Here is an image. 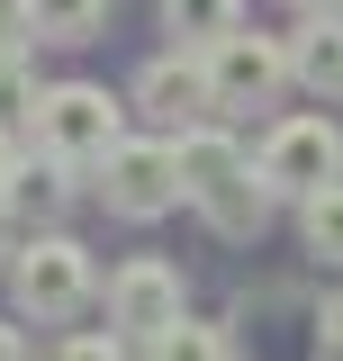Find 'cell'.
Returning <instances> with one entry per match:
<instances>
[{
  "mask_svg": "<svg viewBox=\"0 0 343 361\" xmlns=\"http://www.w3.org/2000/svg\"><path fill=\"white\" fill-rule=\"evenodd\" d=\"M37 135L54 163H109V145H118V99L90 82H64L37 99Z\"/></svg>",
  "mask_w": 343,
  "mask_h": 361,
  "instance_id": "6da1fadb",
  "label": "cell"
},
{
  "mask_svg": "<svg viewBox=\"0 0 343 361\" xmlns=\"http://www.w3.org/2000/svg\"><path fill=\"white\" fill-rule=\"evenodd\" d=\"M280 82H289V45L244 37V27L208 45V99H217V109H271Z\"/></svg>",
  "mask_w": 343,
  "mask_h": 361,
  "instance_id": "7a4b0ae2",
  "label": "cell"
},
{
  "mask_svg": "<svg viewBox=\"0 0 343 361\" xmlns=\"http://www.w3.org/2000/svg\"><path fill=\"white\" fill-rule=\"evenodd\" d=\"M335 172H343V135L325 127V118H289V127L262 135V180H271L280 199H316Z\"/></svg>",
  "mask_w": 343,
  "mask_h": 361,
  "instance_id": "3957f363",
  "label": "cell"
},
{
  "mask_svg": "<svg viewBox=\"0 0 343 361\" xmlns=\"http://www.w3.org/2000/svg\"><path fill=\"white\" fill-rule=\"evenodd\" d=\"M100 190H109L118 217H163L172 199H181V154H172V145H127V135H118Z\"/></svg>",
  "mask_w": 343,
  "mask_h": 361,
  "instance_id": "277c9868",
  "label": "cell"
},
{
  "mask_svg": "<svg viewBox=\"0 0 343 361\" xmlns=\"http://www.w3.org/2000/svg\"><path fill=\"white\" fill-rule=\"evenodd\" d=\"M82 298H90V262H82V244L45 235V244H28V253H18V307L37 316V325L73 316Z\"/></svg>",
  "mask_w": 343,
  "mask_h": 361,
  "instance_id": "5b68a950",
  "label": "cell"
},
{
  "mask_svg": "<svg viewBox=\"0 0 343 361\" xmlns=\"http://www.w3.org/2000/svg\"><path fill=\"white\" fill-rule=\"evenodd\" d=\"M109 316H118L127 334L181 325V271H172V262H127L118 280H109Z\"/></svg>",
  "mask_w": 343,
  "mask_h": 361,
  "instance_id": "8992f818",
  "label": "cell"
},
{
  "mask_svg": "<svg viewBox=\"0 0 343 361\" xmlns=\"http://www.w3.org/2000/svg\"><path fill=\"white\" fill-rule=\"evenodd\" d=\"M289 73L316 99H343V18H307V37L289 45Z\"/></svg>",
  "mask_w": 343,
  "mask_h": 361,
  "instance_id": "52a82bcc",
  "label": "cell"
},
{
  "mask_svg": "<svg viewBox=\"0 0 343 361\" xmlns=\"http://www.w3.org/2000/svg\"><path fill=\"white\" fill-rule=\"evenodd\" d=\"M136 99H145L163 127H190V118H199V99H208V73H190V63H154V73L136 82Z\"/></svg>",
  "mask_w": 343,
  "mask_h": 361,
  "instance_id": "ba28073f",
  "label": "cell"
},
{
  "mask_svg": "<svg viewBox=\"0 0 343 361\" xmlns=\"http://www.w3.org/2000/svg\"><path fill=\"white\" fill-rule=\"evenodd\" d=\"M172 154H181V190H190V199H208V190H226V180L244 172V163H235V145H226L217 127H190Z\"/></svg>",
  "mask_w": 343,
  "mask_h": 361,
  "instance_id": "9c48e42d",
  "label": "cell"
},
{
  "mask_svg": "<svg viewBox=\"0 0 343 361\" xmlns=\"http://www.w3.org/2000/svg\"><path fill=\"white\" fill-rule=\"evenodd\" d=\"M199 208H208V226H217V235H253V226H262V208H271V180H262V172H235L226 190H208Z\"/></svg>",
  "mask_w": 343,
  "mask_h": 361,
  "instance_id": "30bf717a",
  "label": "cell"
},
{
  "mask_svg": "<svg viewBox=\"0 0 343 361\" xmlns=\"http://www.w3.org/2000/svg\"><path fill=\"white\" fill-rule=\"evenodd\" d=\"M163 27L181 45H217V37L244 27V0H163Z\"/></svg>",
  "mask_w": 343,
  "mask_h": 361,
  "instance_id": "8fae6325",
  "label": "cell"
},
{
  "mask_svg": "<svg viewBox=\"0 0 343 361\" xmlns=\"http://www.w3.org/2000/svg\"><path fill=\"white\" fill-rule=\"evenodd\" d=\"M100 18H109V0H28V27L45 45H82Z\"/></svg>",
  "mask_w": 343,
  "mask_h": 361,
  "instance_id": "7c38bea8",
  "label": "cell"
},
{
  "mask_svg": "<svg viewBox=\"0 0 343 361\" xmlns=\"http://www.w3.org/2000/svg\"><path fill=\"white\" fill-rule=\"evenodd\" d=\"M299 226H307V253L343 262V180H325L316 199H299Z\"/></svg>",
  "mask_w": 343,
  "mask_h": 361,
  "instance_id": "4fadbf2b",
  "label": "cell"
},
{
  "mask_svg": "<svg viewBox=\"0 0 343 361\" xmlns=\"http://www.w3.org/2000/svg\"><path fill=\"white\" fill-rule=\"evenodd\" d=\"M145 361H226V334L217 325H163V334H145Z\"/></svg>",
  "mask_w": 343,
  "mask_h": 361,
  "instance_id": "5bb4252c",
  "label": "cell"
},
{
  "mask_svg": "<svg viewBox=\"0 0 343 361\" xmlns=\"http://www.w3.org/2000/svg\"><path fill=\"white\" fill-rule=\"evenodd\" d=\"M9 208L54 217V208H64V163H54V154H45V163H18V180H9Z\"/></svg>",
  "mask_w": 343,
  "mask_h": 361,
  "instance_id": "9a60e30c",
  "label": "cell"
},
{
  "mask_svg": "<svg viewBox=\"0 0 343 361\" xmlns=\"http://www.w3.org/2000/svg\"><path fill=\"white\" fill-rule=\"evenodd\" d=\"M18 109H37V82H28V63H18V54L0 45V127H9Z\"/></svg>",
  "mask_w": 343,
  "mask_h": 361,
  "instance_id": "2e32d148",
  "label": "cell"
},
{
  "mask_svg": "<svg viewBox=\"0 0 343 361\" xmlns=\"http://www.w3.org/2000/svg\"><path fill=\"white\" fill-rule=\"evenodd\" d=\"M54 361H127V353H118V334H73Z\"/></svg>",
  "mask_w": 343,
  "mask_h": 361,
  "instance_id": "e0dca14e",
  "label": "cell"
},
{
  "mask_svg": "<svg viewBox=\"0 0 343 361\" xmlns=\"http://www.w3.org/2000/svg\"><path fill=\"white\" fill-rule=\"evenodd\" d=\"M316 343H325V353H343V289L316 307Z\"/></svg>",
  "mask_w": 343,
  "mask_h": 361,
  "instance_id": "ac0fdd59",
  "label": "cell"
},
{
  "mask_svg": "<svg viewBox=\"0 0 343 361\" xmlns=\"http://www.w3.org/2000/svg\"><path fill=\"white\" fill-rule=\"evenodd\" d=\"M18 27H28V0H0V45L18 37Z\"/></svg>",
  "mask_w": 343,
  "mask_h": 361,
  "instance_id": "d6986e66",
  "label": "cell"
},
{
  "mask_svg": "<svg viewBox=\"0 0 343 361\" xmlns=\"http://www.w3.org/2000/svg\"><path fill=\"white\" fill-rule=\"evenodd\" d=\"M0 361H28V343H18V325H0Z\"/></svg>",
  "mask_w": 343,
  "mask_h": 361,
  "instance_id": "ffe728a7",
  "label": "cell"
},
{
  "mask_svg": "<svg viewBox=\"0 0 343 361\" xmlns=\"http://www.w3.org/2000/svg\"><path fill=\"white\" fill-rule=\"evenodd\" d=\"M9 180H18V154H9V145H0V199H9Z\"/></svg>",
  "mask_w": 343,
  "mask_h": 361,
  "instance_id": "44dd1931",
  "label": "cell"
},
{
  "mask_svg": "<svg viewBox=\"0 0 343 361\" xmlns=\"http://www.w3.org/2000/svg\"><path fill=\"white\" fill-rule=\"evenodd\" d=\"M299 9L307 18H343V0H299Z\"/></svg>",
  "mask_w": 343,
  "mask_h": 361,
  "instance_id": "7402d4cb",
  "label": "cell"
}]
</instances>
